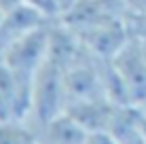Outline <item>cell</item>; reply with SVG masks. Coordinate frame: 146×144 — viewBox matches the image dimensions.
Wrapping results in <instances>:
<instances>
[{
	"instance_id": "obj_1",
	"label": "cell",
	"mask_w": 146,
	"mask_h": 144,
	"mask_svg": "<svg viewBox=\"0 0 146 144\" xmlns=\"http://www.w3.org/2000/svg\"><path fill=\"white\" fill-rule=\"evenodd\" d=\"M66 87H64V68L47 57L42 68L38 70L32 87V112L28 121L36 129L47 125L51 119L66 112Z\"/></svg>"
},
{
	"instance_id": "obj_2",
	"label": "cell",
	"mask_w": 146,
	"mask_h": 144,
	"mask_svg": "<svg viewBox=\"0 0 146 144\" xmlns=\"http://www.w3.org/2000/svg\"><path fill=\"white\" fill-rule=\"evenodd\" d=\"M49 34H51V23L23 36L21 40L13 42L9 49L0 53V59L4 62V66L19 81L34 85L38 70L49 57Z\"/></svg>"
},
{
	"instance_id": "obj_3",
	"label": "cell",
	"mask_w": 146,
	"mask_h": 144,
	"mask_svg": "<svg viewBox=\"0 0 146 144\" xmlns=\"http://www.w3.org/2000/svg\"><path fill=\"white\" fill-rule=\"evenodd\" d=\"M129 9L125 0H78L59 21L72 32H85L104 23L127 21Z\"/></svg>"
},
{
	"instance_id": "obj_4",
	"label": "cell",
	"mask_w": 146,
	"mask_h": 144,
	"mask_svg": "<svg viewBox=\"0 0 146 144\" xmlns=\"http://www.w3.org/2000/svg\"><path fill=\"white\" fill-rule=\"evenodd\" d=\"M112 64L127 91L129 104L135 108H142L146 104V55L142 42L138 38H131L112 57Z\"/></svg>"
},
{
	"instance_id": "obj_5",
	"label": "cell",
	"mask_w": 146,
	"mask_h": 144,
	"mask_svg": "<svg viewBox=\"0 0 146 144\" xmlns=\"http://www.w3.org/2000/svg\"><path fill=\"white\" fill-rule=\"evenodd\" d=\"M32 87L19 81L0 59V121H28L32 112Z\"/></svg>"
},
{
	"instance_id": "obj_6",
	"label": "cell",
	"mask_w": 146,
	"mask_h": 144,
	"mask_svg": "<svg viewBox=\"0 0 146 144\" xmlns=\"http://www.w3.org/2000/svg\"><path fill=\"white\" fill-rule=\"evenodd\" d=\"M76 36H78L80 44L85 47V51H87L89 55L98 57V59H112L121 49L133 38L131 32H129L127 21L104 23V26L78 32Z\"/></svg>"
},
{
	"instance_id": "obj_7",
	"label": "cell",
	"mask_w": 146,
	"mask_h": 144,
	"mask_svg": "<svg viewBox=\"0 0 146 144\" xmlns=\"http://www.w3.org/2000/svg\"><path fill=\"white\" fill-rule=\"evenodd\" d=\"M49 23H53V21H49L38 9H34L28 2H21L17 7L9 9L4 13L2 23H0V53L4 49H9L13 42L21 40L23 36L49 26Z\"/></svg>"
},
{
	"instance_id": "obj_8",
	"label": "cell",
	"mask_w": 146,
	"mask_h": 144,
	"mask_svg": "<svg viewBox=\"0 0 146 144\" xmlns=\"http://www.w3.org/2000/svg\"><path fill=\"white\" fill-rule=\"evenodd\" d=\"M42 144H85L89 131L68 112L51 119L47 125L38 129Z\"/></svg>"
},
{
	"instance_id": "obj_9",
	"label": "cell",
	"mask_w": 146,
	"mask_h": 144,
	"mask_svg": "<svg viewBox=\"0 0 146 144\" xmlns=\"http://www.w3.org/2000/svg\"><path fill=\"white\" fill-rule=\"evenodd\" d=\"M0 144H42L30 121H0Z\"/></svg>"
},
{
	"instance_id": "obj_10",
	"label": "cell",
	"mask_w": 146,
	"mask_h": 144,
	"mask_svg": "<svg viewBox=\"0 0 146 144\" xmlns=\"http://www.w3.org/2000/svg\"><path fill=\"white\" fill-rule=\"evenodd\" d=\"M127 26H129V32H131V36H133V38L146 40V13L129 15Z\"/></svg>"
},
{
	"instance_id": "obj_11",
	"label": "cell",
	"mask_w": 146,
	"mask_h": 144,
	"mask_svg": "<svg viewBox=\"0 0 146 144\" xmlns=\"http://www.w3.org/2000/svg\"><path fill=\"white\" fill-rule=\"evenodd\" d=\"M85 144H119L110 131H89Z\"/></svg>"
},
{
	"instance_id": "obj_12",
	"label": "cell",
	"mask_w": 146,
	"mask_h": 144,
	"mask_svg": "<svg viewBox=\"0 0 146 144\" xmlns=\"http://www.w3.org/2000/svg\"><path fill=\"white\" fill-rule=\"evenodd\" d=\"M129 9V15H138V13H146V0H125Z\"/></svg>"
},
{
	"instance_id": "obj_13",
	"label": "cell",
	"mask_w": 146,
	"mask_h": 144,
	"mask_svg": "<svg viewBox=\"0 0 146 144\" xmlns=\"http://www.w3.org/2000/svg\"><path fill=\"white\" fill-rule=\"evenodd\" d=\"M76 2H78V0H57V4H59V9H62V13H64V15H66L70 9L76 4Z\"/></svg>"
},
{
	"instance_id": "obj_14",
	"label": "cell",
	"mask_w": 146,
	"mask_h": 144,
	"mask_svg": "<svg viewBox=\"0 0 146 144\" xmlns=\"http://www.w3.org/2000/svg\"><path fill=\"white\" fill-rule=\"evenodd\" d=\"M23 0H0V7L4 9V11H9V9H13V7H17V4H21Z\"/></svg>"
},
{
	"instance_id": "obj_15",
	"label": "cell",
	"mask_w": 146,
	"mask_h": 144,
	"mask_svg": "<svg viewBox=\"0 0 146 144\" xmlns=\"http://www.w3.org/2000/svg\"><path fill=\"white\" fill-rule=\"evenodd\" d=\"M4 13H7V11H4V9L0 7V23H2V19H4Z\"/></svg>"
},
{
	"instance_id": "obj_16",
	"label": "cell",
	"mask_w": 146,
	"mask_h": 144,
	"mask_svg": "<svg viewBox=\"0 0 146 144\" xmlns=\"http://www.w3.org/2000/svg\"><path fill=\"white\" fill-rule=\"evenodd\" d=\"M140 112H142V117L146 119V104H144V106H142V108H140Z\"/></svg>"
},
{
	"instance_id": "obj_17",
	"label": "cell",
	"mask_w": 146,
	"mask_h": 144,
	"mask_svg": "<svg viewBox=\"0 0 146 144\" xmlns=\"http://www.w3.org/2000/svg\"><path fill=\"white\" fill-rule=\"evenodd\" d=\"M138 40H140V38H138ZM140 42H142V49H144V55H146V40H140Z\"/></svg>"
}]
</instances>
